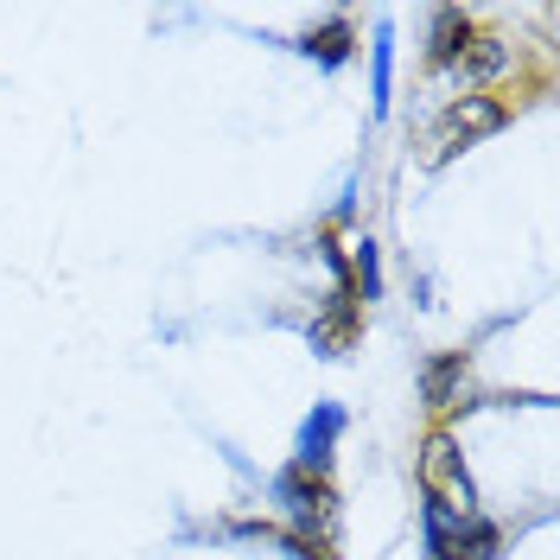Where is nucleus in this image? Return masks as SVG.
<instances>
[{
  "label": "nucleus",
  "instance_id": "9d476101",
  "mask_svg": "<svg viewBox=\"0 0 560 560\" xmlns=\"http://www.w3.org/2000/svg\"><path fill=\"white\" fill-rule=\"evenodd\" d=\"M370 70H376V108H388V77H395V26H376V51H370Z\"/></svg>",
  "mask_w": 560,
  "mask_h": 560
},
{
  "label": "nucleus",
  "instance_id": "f257e3e1",
  "mask_svg": "<svg viewBox=\"0 0 560 560\" xmlns=\"http://www.w3.org/2000/svg\"><path fill=\"white\" fill-rule=\"evenodd\" d=\"M420 497H427V516H440L446 528L478 523V485L465 471V453L453 446V433H433L420 446Z\"/></svg>",
  "mask_w": 560,
  "mask_h": 560
},
{
  "label": "nucleus",
  "instance_id": "39448f33",
  "mask_svg": "<svg viewBox=\"0 0 560 560\" xmlns=\"http://www.w3.org/2000/svg\"><path fill=\"white\" fill-rule=\"evenodd\" d=\"M338 433H345V408H331V401H318L313 420L300 427V471H318L325 478V465H331V446H338Z\"/></svg>",
  "mask_w": 560,
  "mask_h": 560
},
{
  "label": "nucleus",
  "instance_id": "7ed1b4c3",
  "mask_svg": "<svg viewBox=\"0 0 560 560\" xmlns=\"http://www.w3.org/2000/svg\"><path fill=\"white\" fill-rule=\"evenodd\" d=\"M275 497H280V510L293 516V535L325 548L331 516H338V510H331V503H338V497H331V485H325L318 471H300V465H293V471H280V478H275Z\"/></svg>",
  "mask_w": 560,
  "mask_h": 560
},
{
  "label": "nucleus",
  "instance_id": "20e7f679",
  "mask_svg": "<svg viewBox=\"0 0 560 560\" xmlns=\"http://www.w3.org/2000/svg\"><path fill=\"white\" fill-rule=\"evenodd\" d=\"M465 388H471V357H465V350H446V357H433V363L420 370V395H427V408H440V415L465 408Z\"/></svg>",
  "mask_w": 560,
  "mask_h": 560
},
{
  "label": "nucleus",
  "instance_id": "0eeeda50",
  "mask_svg": "<svg viewBox=\"0 0 560 560\" xmlns=\"http://www.w3.org/2000/svg\"><path fill=\"white\" fill-rule=\"evenodd\" d=\"M510 58H516V51H510V45H503V38H471V45H465V51H458V83H485V77H497V70H510Z\"/></svg>",
  "mask_w": 560,
  "mask_h": 560
},
{
  "label": "nucleus",
  "instance_id": "f03ea898",
  "mask_svg": "<svg viewBox=\"0 0 560 560\" xmlns=\"http://www.w3.org/2000/svg\"><path fill=\"white\" fill-rule=\"evenodd\" d=\"M503 121H510V103H497V96H485V90L458 96V103L440 115V128H433V160H453V153H465V147L490 140Z\"/></svg>",
  "mask_w": 560,
  "mask_h": 560
},
{
  "label": "nucleus",
  "instance_id": "6e6552de",
  "mask_svg": "<svg viewBox=\"0 0 560 560\" xmlns=\"http://www.w3.org/2000/svg\"><path fill=\"white\" fill-rule=\"evenodd\" d=\"M345 287H350V300H383V268H376V243L363 236V243H350V261H345Z\"/></svg>",
  "mask_w": 560,
  "mask_h": 560
},
{
  "label": "nucleus",
  "instance_id": "1a4fd4ad",
  "mask_svg": "<svg viewBox=\"0 0 560 560\" xmlns=\"http://www.w3.org/2000/svg\"><path fill=\"white\" fill-rule=\"evenodd\" d=\"M350 45H357V33H350V20H331L325 33H313V38H306V51H313L318 65H345V58H350Z\"/></svg>",
  "mask_w": 560,
  "mask_h": 560
},
{
  "label": "nucleus",
  "instance_id": "423d86ee",
  "mask_svg": "<svg viewBox=\"0 0 560 560\" xmlns=\"http://www.w3.org/2000/svg\"><path fill=\"white\" fill-rule=\"evenodd\" d=\"M471 38H478L471 13H465V7H440V13H433V45H427V51H433V65L446 70V65H458V51H465Z\"/></svg>",
  "mask_w": 560,
  "mask_h": 560
}]
</instances>
